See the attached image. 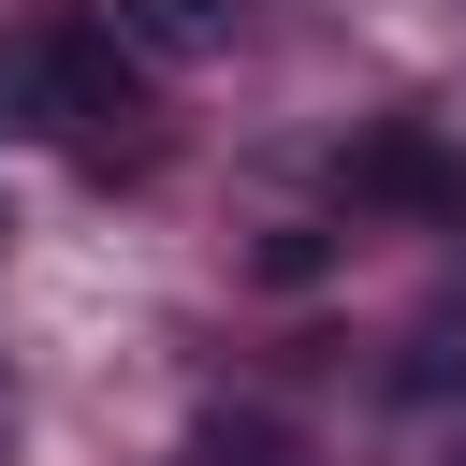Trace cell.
I'll return each instance as SVG.
<instances>
[{"label": "cell", "instance_id": "cell-1", "mask_svg": "<svg viewBox=\"0 0 466 466\" xmlns=\"http://www.w3.org/2000/svg\"><path fill=\"white\" fill-rule=\"evenodd\" d=\"M102 116H131L116 15H29V29H0V131H15V146L102 131Z\"/></svg>", "mask_w": 466, "mask_h": 466}, {"label": "cell", "instance_id": "cell-2", "mask_svg": "<svg viewBox=\"0 0 466 466\" xmlns=\"http://www.w3.org/2000/svg\"><path fill=\"white\" fill-rule=\"evenodd\" d=\"M350 189L393 204V218H422V233H466V146H437L422 116H364L350 131Z\"/></svg>", "mask_w": 466, "mask_h": 466}, {"label": "cell", "instance_id": "cell-3", "mask_svg": "<svg viewBox=\"0 0 466 466\" xmlns=\"http://www.w3.org/2000/svg\"><path fill=\"white\" fill-rule=\"evenodd\" d=\"M116 44H146V58H218V44H233V0H116Z\"/></svg>", "mask_w": 466, "mask_h": 466}, {"label": "cell", "instance_id": "cell-4", "mask_svg": "<svg viewBox=\"0 0 466 466\" xmlns=\"http://www.w3.org/2000/svg\"><path fill=\"white\" fill-rule=\"evenodd\" d=\"M320 262H335V248H320V233H306V218H277V233H262V277H277V291H306V277H320Z\"/></svg>", "mask_w": 466, "mask_h": 466}]
</instances>
